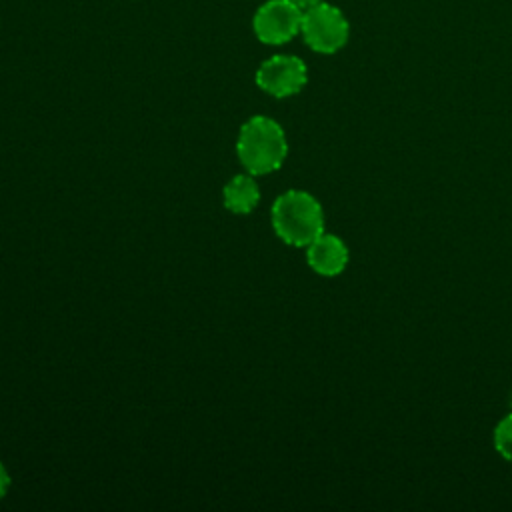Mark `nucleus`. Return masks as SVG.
Masks as SVG:
<instances>
[{
  "label": "nucleus",
  "mask_w": 512,
  "mask_h": 512,
  "mask_svg": "<svg viewBox=\"0 0 512 512\" xmlns=\"http://www.w3.org/2000/svg\"><path fill=\"white\" fill-rule=\"evenodd\" d=\"M236 154L248 174L264 176L282 166L288 154V140L276 120L252 116L238 132Z\"/></svg>",
  "instance_id": "1"
},
{
  "label": "nucleus",
  "mask_w": 512,
  "mask_h": 512,
  "mask_svg": "<svg viewBox=\"0 0 512 512\" xmlns=\"http://www.w3.org/2000/svg\"><path fill=\"white\" fill-rule=\"evenodd\" d=\"M272 228L290 246H308L324 232V210L320 202L304 190H288L272 204Z\"/></svg>",
  "instance_id": "2"
},
{
  "label": "nucleus",
  "mask_w": 512,
  "mask_h": 512,
  "mask_svg": "<svg viewBox=\"0 0 512 512\" xmlns=\"http://www.w3.org/2000/svg\"><path fill=\"white\" fill-rule=\"evenodd\" d=\"M300 34L314 52L334 54L346 44L350 26L346 16L336 6L320 2L314 8L302 12Z\"/></svg>",
  "instance_id": "3"
},
{
  "label": "nucleus",
  "mask_w": 512,
  "mask_h": 512,
  "mask_svg": "<svg viewBox=\"0 0 512 512\" xmlns=\"http://www.w3.org/2000/svg\"><path fill=\"white\" fill-rule=\"evenodd\" d=\"M308 82L306 64L298 56L276 54L264 60L256 70V84L270 96L288 98L298 94Z\"/></svg>",
  "instance_id": "4"
},
{
  "label": "nucleus",
  "mask_w": 512,
  "mask_h": 512,
  "mask_svg": "<svg viewBox=\"0 0 512 512\" xmlns=\"http://www.w3.org/2000/svg\"><path fill=\"white\" fill-rule=\"evenodd\" d=\"M302 10L292 0L264 2L252 20L254 34L264 44H284L300 32Z\"/></svg>",
  "instance_id": "5"
},
{
  "label": "nucleus",
  "mask_w": 512,
  "mask_h": 512,
  "mask_svg": "<svg viewBox=\"0 0 512 512\" xmlns=\"http://www.w3.org/2000/svg\"><path fill=\"white\" fill-rule=\"evenodd\" d=\"M306 248L308 266L320 276H338L348 264V248L334 234L322 232Z\"/></svg>",
  "instance_id": "6"
},
{
  "label": "nucleus",
  "mask_w": 512,
  "mask_h": 512,
  "mask_svg": "<svg viewBox=\"0 0 512 512\" xmlns=\"http://www.w3.org/2000/svg\"><path fill=\"white\" fill-rule=\"evenodd\" d=\"M224 206L234 214H248L260 200V188L252 174H236L222 190Z\"/></svg>",
  "instance_id": "7"
},
{
  "label": "nucleus",
  "mask_w": 512,
  "mask_h": 512,
  "mask_svg": "<svg viewBox=\"0 0 512 512\" xmlns=\"http://www.w3.org/2000/svg\"><path fill=\"white\" fill-rule=\"evenodd\" d=\"M494 448L502 458L512 462V412L494 428Z\"/></svg>",
  "instance_id": "8"
},
{
  "label": "nucleus",
  "mask_w": 512,
  "mask_h": 512,
  "mask_svg": "<svg viewBox=\"0 0 512 512\" xmlns=\"http://www.w3.org/2000/svg\"><path fill=\"white\" fill-rule=\"evenodd\" d=\"M8 488H10V474L4 468V464L0 462V498L8 492Z\"/></svg>",
  "instance_id": "9"
},
{
  "label": "nucleus",
  "mask_w": 512,
  "mask_h": 512,
  "mask_svg": "<svg viewBox=\"0 0 512 512\" xmlns=\"http://www.w3.org/2000/svg\"><path fill=\"white\" fill-rule=\"evenodd\" d=\"M302 12H306V10H310V8H314L316 4H320V2H324V0H292Z\"/></svg>",
  "instance_id": "10"
},
{
  "label": "nucleus",
  "mask_w": 512,
  "mask_h": 512,
  "mask_svg": "<svg viewBox=\"0 0 512 512\" xmlns=\"http://www.w3.org/2000/svg\"><path fill=\"white\" fill-rule=\"evenodd\" d=\"M510 406H512V400H510Z\"/></svg>",
  "instance_id": "11"
}]
</instances>
